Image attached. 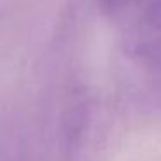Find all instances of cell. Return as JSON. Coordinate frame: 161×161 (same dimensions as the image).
Here are the masks:
<instances>
[{
	"label": "cell",
	"mask_w": 161,
	"mask_h": 161,
	"mask_svg": "<svg viewBox=\"0 0 161 161\" xmlns=\"http://www.w3.org/2000/svg\"><path fill=\"white\" fill-rule=\"evenodd\" d=\"M125 52L142 69L161 75V0H151L132 23Z\"/></svg>",
	"instance_id": "1"
},
{
	"label": "cell",
	"mask_w": 161,
	"mask_h": 161,
	"mask_svg": "<svg viewBox=\"0 0 161 161\" xmlns=\"http://www.w3.org/2000/svg\"><path fill=\"white\" fill-rule=\"evenodd\" d=\"M95 2L106 16L114 18V16H119L123 12H126L128 9H132L139 0H95Z\"/></svg>",
	"instance_id": "2"
}]
</instances>
